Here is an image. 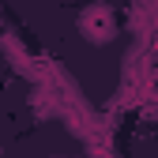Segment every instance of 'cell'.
I'll use <instances>...</instances> for the list:
<instances>
[{
  "mask_svg": "<svg viewBox=\"0 0 158 158\" xmlns=\"http://www.w3.org/2000/svg\"><path fill=\"white\" fill-rule=\"evenodd\" d=\"M79 30H83L90 42H109L113 38V11L106 8V4H90L87 11H83V19H79Z\"/></svg>",
  "mask_w": 158,
  "mask_h": 158,
  "instance_id": "obj_1",
  "label": "cell"
}]
</instances>
